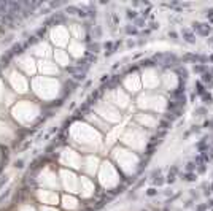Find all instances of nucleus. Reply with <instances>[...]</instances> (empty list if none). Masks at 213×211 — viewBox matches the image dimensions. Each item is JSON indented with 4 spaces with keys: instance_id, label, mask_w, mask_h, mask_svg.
<instances>
[{
    "instance_id": "f257e3e1",
    "label": "nucleus",
    "mask_w": 213,
    "mask_h": 211,
    "mask_svg": "<svg viewBox=\"0 0 213 211\" xmlns=\"http://www.w3.org/2000/svg\"><path fill=\"white\" fill-rule=\"evenodd\" d=\"M183 181H196L197 179V173L196 171H185L180 175Z\"/></svg>"
},
{
    "instance_id": "f03ea898",
    "label": "nucleus",
    "mask_w": 213,
    "mask_h": 211,
    "mask_svg": "<svg viewBox=\"0 0 213 211\" xmlns=\"http://www.w3.org/2000/svg\"><path fill=\"white\" fill-rule=\"evenodd\" d=\"M183 35H185V40L188 41V43H196V40H194V35H192V33H189V30H188V29L183 30Z\"/></svg>"
},
{
    "instance_id": "7ed1b4c3",
    "label": "nucleus",
    "mask_w": 213,
    "mask_h": 211,
    "mask_svg": "<svg viewBox=\"0 0 213 211\" xmlns=\"http://www.w3.org/2000/svg\"><path fill=\"white\" fill-rule=\"evenodd\" d=\"M202 99L205 100L204 103H208V105H211V103H213V99H211V95H210V94H207V92H205V94H202Z\"/></svg>"
},
{
    "instance_id": "20e7f679",
    "label": "nucleus",
    "mask_w": 213,
    "mask_h": 211,
    "mask_svg": "<svg viewBox=\"0 0 213 211\" xmlns=\"http://www.w3.org/2000/svg\"><path fill=\"white\" fill-rule=\"evenodd\" d=\"M211 80H213V75H210V73H204V76H202V81H205V83L208 81V83H210Z\"/></svg>"
},
{
    "instance_id": "39448f33",
    "label": "nucleus",
    "mask_w": 213,
    "mask_h": 211,
    "mask_svg": "<svg viewBox=\"0 0 213 211\" xmlns=\"http://www.w3.org/2000/svg\"><path fill=\"white\" fill-rule=\"evenodd\" d=\"M205 67L204 65H194V71H197V73H200V71H204Z\"/></svg>"
},
{
    "instance_id": "423d86ee",
    "label": "nucleus",
    "mask_w": 213,
    "mask_h": 211,
    "mask_svg": "<svg viewBox=\"0 0 213 211\" xmlns=\"http://www.w3.org/2000/svg\"><path fill=\"white\" fill-rule=\"evenodd\" d=\"M196 209H197V211H205V209H208V206H207V203H205V205H199Z\"/></svg>"
},
{
    "instance_id": "0eeeda50",
    "label": "nucleus",
    "mask_w": 213,
    "mask_h": 211,
    "mask_svg": "<svg viewBox=\"0 0 213 211\" xmlns=\"http://www.w3.org/2000/svg\"><path fill=\"white\" fill-rule=\"evenodd\" d=\"M157 194V190L154 189V187H153V189H150V190H148V195H156Z\"/></svg>"
},
{
    "instance_id": "6e6552de",
    "label": "nucleus",
    "mask_w": 213,
    "mask_h": 211,
    "mask_svg": "<svg viewBox=\"0 0 213 211\" xmlns=\"http://www.w3.org/2000/svg\"><path fill=\"white\" fill-rule=\"evenodd\" d=\"M169 37H172L173 40H176V33L175 32H169Z\"/></svg>"
},
{
    "instance_id": "1a4fd4ad",
    "label": "nucleus",
    "mask_w": 213,
    "mask_h": 211,
    "mask_svg": "<svg viewBox=\"0 0 213 211\" xmlns=\"http://www.w3.org/2000/svg\"><path fill=\"white\" fill-rule=\"evenodd\" d=\"M207 16H213V8H210V10H207Z\"/></svg>"
},
{
    "instance_id": "9d476101",
    "label": "nucleus",
    "mask_w": 213,
    "mask_h": 211,
    "mask_svg": "<svg viewBox=\"0 0 213 211\" xmlns=\"http://www.w3.org/2000/svg\"><path fill=\"white\" fill-rule=\"evenodd\" d=\"M208 189H210V192H213V183H211V186H210Z\"/></svg>"
}]
</instances>
